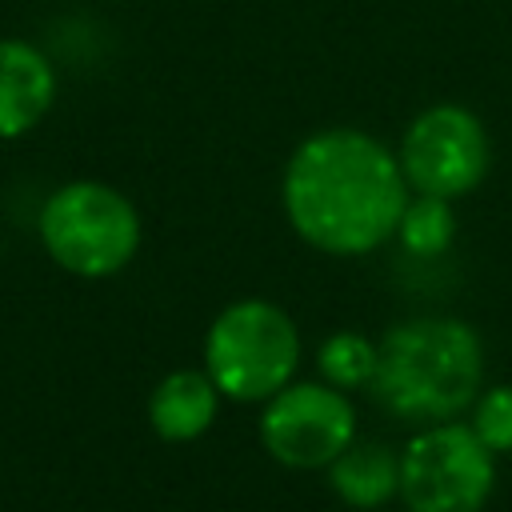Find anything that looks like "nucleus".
Instances as JSON below:
<instances>
[{"label": "nucleus", "instance_id": "f257e3e1", "mask_svg": "<svg viewBox=\"0 0 512 512\" xmlns=\"http://www.w3.org/2000/svg\"><path fill=\"white\" fill-rule=\"evenodd\" d=\"M412 188L396 152L364 128H320L284 164V216L328 256H364L396 236Z\"/></svg>", "mask_w": 512, "mask_h": 512}, {"label": "nucleus", "instance_id": "f03ea898", "mask_svg": "<svg viewBox=\"0 0 512 512\" xmlns=\"http://www.w3.org/2000/svg\"><path fill=\"white\" fill-rule=\"evenodd\" d=\"M484 376L480 336L464 320L420 316L384 332L376 344L372 392L396 420L436 424L476 404Z\"/></svg>", "mask_w": 512, "mask_h": 512}, {"label": "nucleus", "instance_id": "7ed1b4c3", "mask_svg": "<svg viewBox=\"0 0 512 512\" xmlns=\"http://www.w3.org/2000/svg\"><path fill=\"white\" fill-rule=\"evenodd\" d=\"M40 240L64 272L112 276L140 248V212L104 180H68L40 208Z\"/></svg>", "mask_w": 512, "mask_h": 512}, {"label": "nucleus", "instance_id": "20e7f679", "mask_svg": "<svg viewBox=\"0 0 512 512\" xmlns=\"http://www.w3.org/2000/svg\"><path fill=\"white\" fill-rule=\"evenodd\" d=\"M300 364V332L292 316L268 300L228 304L204 336V372L220 396L252 404L276 396Z\"/></svg>", "mask_w": 512, "mask_h": 512}, {"label": "nucleus", "instance_id": "39448f33", "mask_svg": "<svg viewBox=\"0 0 512 512\" xmlns=\"http://www.w3.org/2000/svg\"><path fill=\"white\" fill-rule=\"evenodd\" d=\"M492 480V448L472 424H424L400 452V496L408 512H480L492 496Z\"/></svg>", "mask_w": 512, "mask_h": 512}, {"label": "nucleus", "instance_id": "423d86ee", "mask_svg": "<svg viewBox=\"0 0 512 512\" xmlns=\"http://www.w3.org/2000/svg\"><path fill=\"white\" fill-rule=\"evenodd\" d=\"M400 172L412 192L424 196H468L492 164V140L484 120L464 104H428L420 108L396 148Z\"/></svg>", "mask_w": 512, "mask_h": 512}, {"label": "nucleus", "instance_id": "0eeeda50", "mask_svg": "<svg viewBox=\"0 0 512 512\" xmlns=\"http://www.w3.org/2000/svg\"><path fill=\"white\" fill-rule=\"evenodd\" d=\"M356 436L352 404L340 388L324 384H284L268 396L260 416V440L284 468H324Z\"/></svg>", "mask_w": 512, "mask_h": 512}, {"label": "nucleus", "instance_id": "6e6552de", "mask_svg": "<svg viewBox=\"0 0 512 512\" xmlns=\"http://www.w3.org/2000/svg\"><path fill=\"white\" fill-rule=\"evenodd\" d=\"M60 92L48 48L24 36H0V140H20L44 124Z\"/></svg>", "mask_w": 512, "mask_h": 512}, {"label": "nucleus", "instance_id": "1a4fd4ad", "mask_svg": "<svg viewBox=\"0 0 512 512\" xmlns=\"http://www.w3.org/2000/svg\"><path fill=\"white\" fill-rule=\"evenodd\" d=\"M216 404H220V388L212 384V376L196 368H180L152 388L148 424L160 440H172V444L196 440L216 420Z\"/></svg>", "mask_w": 512, "mask_h": 512}, {"label": "nucleus", "instance_id": "9d476101", "mask_svg": "<svg viewBox=\"0 0 512 512\" xmlns=\"http://www.w3.org/2000/svg\"><path fill=\"white\" fill-rule=\"evenodd\" d=\"M328 480L336 488V496L352 508H380L388 496L400 492V456L388 452L376 440L364 444H348L332 464H328Z\"/></svg>", "mask_w": 512, "mask_h": 512}, {"label": "nucleus", "instance_id": "9b49d317", "mask_svg": "<svg viewBox=\"0 0 512 512\" xmlns=\"http://www.w3.org/2000/svg\"><path fill=\"white\" fill-rule=\"evenodd\" d=\"M452 232H456L452 200L424 196V192H416V200L408 196L400 224H396V236H400L408 256H440L452 244Z\"/></svg>", "mask_w": 512, "mask_h": 512}, {"label": "nucleus", "instance_id": "f8f14e48", "mask_svg": "<svg viewBox=\"0 0 512 512\" xmlns=\"http://www.w3.org/2000/svg\"><path fill=\"white\" fill-rule=\"evenodd\" d=\"M316 364H320V376L332 388H340V392L364 388L376 376V344L368 336H360V332H332L320 344Z\"/></svg>", "mask_w": 512, "mask_h": 512}, {"label": "nucleus", "instance_id": "ddd939ff", "mask_svg": "<svg viewBox=\"0 0 512 512\" xmlns=\"http://www.w3.org/2000/svg\"><path fill=\"white\" fill-rule=\"evenodd\" d=\"M472 428L492 448V456L496 452H512V384H496L476 400Z\"/></svg>", "mask_w": 512, "mask_h": 512}]
</instances>
